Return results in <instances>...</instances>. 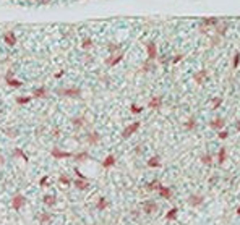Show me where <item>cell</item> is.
<instances>
[{
	"mask_svg": "<svg viewBox=\"0 0 240 225\" xmlns=\"http://www.w3.org/2000/svg\"><path fill=\"white\" fill-rule=\"evenodd\" d=\"M7 81H8V84H10L11 88H20V86H21V81L11 80V78H8V80H7Z\"/></svg>",
	"mask_w": 240,
	"mask_h": 225,
	"instance_id": "44dd1931",
	"label": "cell"
},
{
	"mask_svg": "<svg viewBox=\"0 0 240 225\" xmlns=\"http://www.w3.org/2000/svg\"><path fill=\"white\" fill-rule=\"evenodd\" d=\"M237 214H239V215H240V207H239V209H237Z\"/></svg>",
	"mask_w": 240,
	"mask_h": 225,
	"instance_id": "f35d334b",
	"label": "cell"
},
{
	"mask_svg": "<svg viewBox=\"0 0 240 225\" xmlns=\"http://www.w3.org/2000/svg\"><path fill=\"white\" fill-rule=\"evenodd\" d=\"M205 76H206V73H205V71H201V73H198V75L195 76V80L201 84V83H203V80H205Z\"/></svg>",
	"mask_w": 240,
	"mask_h": 225,
	"instance_id": "603a6c76",
	"label": "cell"
},
{
	"mask_svg": "<svg viewBox=\"0 0 240 225\" xmlns=\"http://www.w3.org/2000/svg\"><path fill=\"white\" fill-rule=\"evenodd\" d=\"M42 201H44V204H47V206H54L57 199H55V196H52V194H45Z\"/></svg>",
	"mask_w": 240,
	"mask_h": 225,
	"instance_id": "8fae6325",
	"label": "cell"
},
{
	"mask_svg": "<svg viewBox=\"0 0 240 225\" xmlns=\"http://www.w3.org/2000/svg\"><path fill=\"white\" fill-rule=\"evenodd\" d=\"M109 206V202H107V199H104V198H101L99 199V202H97V209L99 210H104L105 207Z\"/></svg>",
	"mask_w": 240,
	"mask_h": 225,
	"instance_id": "9a60e30c",
	"label": "cell"
},
{
	"mask_svg": "<svg viewBox=\"0 0 240 225\" xmlns=\"http://www.w3.org/2000/svg\"><path fill=\"white\" fill-rule=\"evenodd\" d=\"M120 60H122V55H119V57H115L114 60H110V62H109V65H115V63H119Z\"/></svg>",
	"mask_w": 240,
	"mask_h": 225,
	"instance_id": "f1b7e54d",
	"label": "cell"
},
{
	"mask_svg": "<svg viewBox=\"0 0 240 225\" xmlns=\"http://www.w3.org/2000/svg\"><path fill=\"white\" fill-rule=\"evenodd\" d=\"M159 105H161V97H154V99H151L149 107H153V109H157Z\"/></svg>",
	"mask_w": 240,
	"mask_h": 225,
	"instance_id": "ac0fdd59",
	"label": "cell"
},
{
	"mask_svg": "<svg viewBox=\"0 0 240 225\" xmlns=\"http://www.w3.org/2000/svg\"><path fill=\"white\" fill-rule=\"evenodd\" d=\"M157 191H159L161 198H165V199H170V196H172V190H170V188H165V186H161Z\"/></svg>",
	"mask_w": 240,
	"mask_h": 225,
	"instance_id": "8992f818",
	"label": "cell"
},
{
	"mask_svg": "<svg viewBox=\"0 0 240 225\" xmlns=\"http://www.w3.org/2000/svg\"><path fill=\"white\" fill-rule=\"evenodd\" d=\"M141 110H143V109L138 107V105H131V112H133V113H140Z\"/></svg>",
	"mask_w": 240,
	"mask_h": 225,
	"instance_id": "83f0119b",
	"label": "cell"
},
{
	"mask_svg": "<svg viewBox=\"0 0 240 225\" xmlns=\"http://www.w3.org/2000/svg\"><path fill=\"white\" fill-rule=\"evenodd\" d=\"M52 155L57 157V159H62V157H71L70 152H63V151H59V149H54L52 151Z\"/></svg>",
	"mask_w": 240,
	"mask_h": 225,
	"instance_id": "ba28073f",
	"label": "cell"
},
{
	"mask_svg": "<svg viewBox=\"0 0 240 225\" xmlns=\"http://www.w3.org/2000/svg\"><path fill=\"white\" fill-rule=\"evenodd\" d=\"M39 185H41V186H45V185H47V177L41 178V180H39Z\"/></svg>",
	"mask_w": 240,
	"mask_h": 225,
	"instance_id": "4dcf8cb0",
	"label": "cell"
},
{
	"mask_svg": "<svg viewBox=\"0 0 240 225\" xmlns=\"http://www.w3.org/2000/svg\"><path fill=\"white\" fill-rule=\"evenodd\" d=\"M16 100H18V104H28L31 100V97H18Z\"/></svg>",
	"mask_w": 240,
	"mask_h": 225,
	"instance_id": "484cf974",
	"label": "cell"
},
{
	"mask_svg": "<svg viewBox=\"0 0 240 225\" xmlns=\"http://www.w3.org/2000/svg\"><path fill=\"white\" fill-rule=\"evenodd\" d=\"M25 202H26L25 196H21V194L15 196V198H13V209H15V210H20L21 207L25 206Z\"/></svg>",
	"mask_w": 240,
	"mask_h": 225,
	"instance_id": "3957f363",
	"label": "cell"
},
{
	"mask_svg": "<svg viewBox=\"0 0 240 225\" xmlns=\"http://www.w3.org/2000/svg\"><path fill=\"white\" fill-rule=\"evenodd\" d=\"M59 94H62V96H70V97H78V96L81 94V91L78 89V88H73V89H60Z\"/></svg>",
	"mask_w": 240,
	"mask_h": 225,
	"instance_id": "277c9868",
	"label": "cell"
},
{
	"mask_svg": "<svg viewBox=\"0 0 240 225\" xmlns=\"http://www.w3.org/2000/svg\"><path fill=\"white\" fill-rule=\"evenodd\" d=\"M3 39H5V42H7L8 45H15V44H16V37H15V34H13V33H7Z\"/></svg>",
	"mask_w": 240,
	"mask_h": 225,
	"instance_id": "52a82bcc",
	"label": "cell"
},
{
	"mask_svg": "<svg viewBox=\"0 0 240 225\" xmlns=\"http://www.w3.org/2000/svg\"><path fill=\"white\" fill-rule=\"evenodd\" d=\"M15 155H20V157H23V159H25L26 162H28V157H26V155L23 154V151H21V149H16V151H15Z\"/></svg>",
	"mask_w": 240,
	"mask_h": 225,
	"instance_id": "4316f807",
	"label": "cell"
},
{
	"mask_svg": "<svg viewBox=\"0 0 240 225\" xmlns=\"http://www.w3.org/2000/svg\"><path fill=\"white\" fill-rule=\"evenodd\" d=\"M114 164H115V157H114V155H107V157H105V160L102 162V165H104V167H112Z\"/></svg>",
	"mask_w": 240,
	"mask_h": 225,
	"instance_id": "4fadbf2b",
	"label": "cell"
},
{
	"mask_svg": "<svg viewBox=\"0 0 240 225\" xmlns=\"http://www.w3.org/2000/svg\"><path fill=\"white\" fill-rule=\"evenodd\" d=\"M73 185L78 188V190H86L88 188V180H83V178H78V180L73 183Z\"/></svg>",
	"mask_w": 240,
	"mask_h": 225,
	"instance_id": "9c48e42d",
	"label": "cell"
},
{
	"mask_svg": "<svg viewBox=\"0 0 240 225\" xmlns=\"http://www.w3.org/2000/svg\"><path fill=\"white\" fill-rule=\"evenodd\" d=\"M138 128H140V123H138V121H135V123H131L130 126H127L125 130H123V133H122V136H123V138H130L131 135H133V133H135L136 130H138Z\"/></svg>",
	"mask_w": 240,
	"mask_h": 225,
	"instance_id": "6da1fadb",
	"label": "cell"
},
{
	"mask_svg": "<svg viewBox=\"0 0 240 225\" xmlns=\"http://www.w3.org/2000/svg\"><path fill=\"white\" fill-rule=\"evenodd\" d=\"M188 202H190L191 206H200L201 202H203V196H200V194H191L190 198H188Z\"/></svg>",
	"mask_w": 240,
	"mask_h": 225,
	"instance_id": "5b68a950",
	"label": "cell"
},
{
	"mask_svg": "<svg viewBox=\"0 0 240 225\" xmlns=\"http://www.w3.org/2000/svg\"><path fill=\"white\" fill-rule=\"evenodd\" d=\"M239 62H240V55L237 54V55H235V58H234V66H237V65H239Z\"/></svg>",
	"mask_w": 240,
	"mask_h": 225,
	"instance_id": "836d02e7",
	"label": "cell"
},
{
	"mask_svg": "<svg viewBox=\"0 0 240 225\" xmlns=\"http://www.w3.org/2000/svg\"><path fill=\"white\" fill-rule=\"evenodd\" d=\"M193 126H195V121L190 120V121H188V125H187V128H193Z\"/></svg>",
	"mask_w": 240,
	"mask_h": 225,
	"instance_id": "d590c367",
	"label": "cell"
},
{
	"mask_svg": "<svg viewBox=\"0 0 240 225\" xmlns=\"http://www.w3.org/2000/svg\"><path fill=\"white\" fill-rule=\"evenodd\" d=\"M97 139H99V136H97V135H89V138H88V141H89L91 144L97 143Z\"/></svg>",
	"mask_w": 240,
	"mask_h": 225,
	"instance_id": "d4e9b609",
	"label": "cell"
},
{
	"mask_svg": "<svg viewBox=\"0 0 240 225\" xmlns=\"http://www.w3.org/2000/svg\"><path fill=\"white\" fill-rule=\"evenodd\" d=\"M89 45H91V39H85V42H83V47H85V49H88Z\"/></svg>",
	"mask_w": 240,
	"mask_h": 225,
	"instance_id": "1f68e13d",
	"label": "cell"
},
{
	"mask_svg": "<svg viewBox=\"0 0 240 225\" xmlns=\"http://www.w3.org/2000/svg\"><path fill=\"white\" fill-rule=\"evenodd\" d=\"M177 212H179V209H177V207L170 209L169 212L165 214V219H167V220H174V219H177Z\"/></svg>",
	"mask_w": 240,
	"mask_h": 225,
	"instance_id": "7c38bea8",
	"label": "cell"
},
{
	"mask_svg": "<svg viewBox=\"0 0 240 225\" xmlns=\"http://www.w3.org/2000/svg\"><path fill=\"white\" fill-rule=\"evenodd\" d=\"M75 159L78 160V162H81V160L88 159V154H86V152H80V154H76V155H75Z\"/></svg>",
	"mask_w": 240,
	"mask_h": 225,
	"instance_id": "7402d4cb",
	"label": "cell"
},
{
	"mask_svg": "<svg viewBox=\"0 0 240 225\" xmlns=\"http://www.w3.org/2000/svg\"><path fill=\"white\" fill-rule=\"evenodd\" d=\"M2 162H3V157H2V155H0V164H2Z\"/></svg>",
	"mask_w": 240,
	"mask_h": 225,
	"instance_id": "74e56055",
	"label": "cell"
},
{
	"mask_svg": "<svg viewBox=\"0 0 240 225\" xmlns=\"http://www.w3.org/2000/svg\"><path fill=\"white\" fill-rule=\"evenodd\" d=\"M161 186H162V185H161L159 181H157V180H154V181H151V183H149L148 186H146V188H148L149 191H153V190H159Z\"/></svg>",
	"mask_w": 240,
	"mask_h": 225,
	"instance_id": "5bb4252c",
	"label": "cell"
},
{
	"mask_svg": "<svg viewBox=\"0 0 240 225\" xmlns=\"http://www.w3.org/2000/svg\"><path fill=\"white\" fill-rule=\"evenodd\" d=\"M201 160H203V164H206V165H211V155H209V154L203 155V157H201Z\"/></svg>",
	"mask_w": 240,
	"mask_h": 225,
	"instance_id": "cb8c5ba5",
	"label": "cell"
},
{
	"mask_svg": "<svg viewBox=\"0 0 240 225\" xmlns=\"http://www.w3.org/2000/svg\"><path fill=\"white\" fill-rule=\"evenodd\" d=\"M221 102H222V100H221V99H214V107H217V105H219Z\"/></svg>",
	"mask_w": 240,
	"mask_h": 225,
	"instance_id": "8d00e7d4",
	"label": "cell"
},
{
	"mask_svg": "<svg viewBox=\"0 0 240 225\" xmlns=\"http://www.w3.org/2000/svg\"><path fill=\"white\" fill-rule=\"evenodd\" d=\"M237 128H239V130H240V123H239V125H237Z\"/></svg>",
	"mask_w": 240,
	"mask_h": 225,
	"instance_id": "ab89813d",
	"label": "cell"
},
{
	"mask_svg": "<svg viewBox=\"0 0 240 225\" xmlns=\"http://www.w3.org/2000/svg\"><path fill=\"white\" fill-rule=\"evenodd\" d=\"M41 222H50V215H42V217H41Z\"/></svg>",
	"mask_w": 240,
	"mask_h": 225,
	"instance_id": "d6a6232c",
	"label": "cell"
},
{
	"mask_svg": "<svg viewBox=\"0 0 240 225\" xmlns=\"http://www.w3.org/2000/svg\"><path fill=\"white\" fill-rule=\"evenodd\" d=\"M148 167H161V159L157 157V155L151 157V159L148 160Z\"/></svg>",
	"mask_w": 240,
	"mask_h": 225,
	"instance_id": "30bf717a",
	"label": "cell"
},
{
	"mask_svg": "<svg viewBox=\"0 0 240 225\" xmlns=\"http://www.w3.org/2000/svg\"><path fill=\"white\" fill-rule=\"evenodd\" d=\"M211 126H213V128H217V130H219V128H222V126H224V121L221 120V118H217V120H214L213 123H211Z\"/></svg>",
	"mask_w": 240,
	"mask_h": 225,
	"instance_id": "ffe728a7",
	"label": "cell"
},
{
	"mask_svg": "<svg viewBox=\"0 0 240 225\" xmlns=\"http://www.w3.org/2000/svg\"><path fill=\"white\" fill-rule=\"evenodd\" d=\"M225 160V149L222 147V149H219V155H217V164H224Z\"/></svg>",
	"mask_w": 240,
	"mask_h": 225,
	"instance_id": "2e32d148",
	"label": "cell"
},
{
	"mask_svg": "<svg viewBox=\"0 0 240 225\" xmlns=\"http://www.w3.org/2000/svg\"><path fill=\"white\" fill-rule=\"evenodd\" d=\"M148 54H149V58H154L156 57V45L154 44H148Z\"/></svg>",
	"mask_w": 240,
	"mask_h": 225,
	"instance_id": "e0dca14e",
	"label": "cell"
},
{
	"mask_svg": "<svg viewBox=\"0 0 240 225\" xmlns=\"http://www.w3.org/2000/svg\"><path fill=\"white\" fill-rule=\"evenodd\" d=\"M45 94H47V91H45L44 88H39V89L34 91V97H44Z\"/></svg>",
	"mask_w": 240,
	"mask_h": 225,
	"instance_id": "d6986e66",
	"label": "cell"
},
{
	"mask_svg": "<svg viewBox=\"0 0 240 225\" xmlns=\"http://www.w3.org/2000/svg\"><path fill=\"white\" fill-rule=\"evenodd\" d=\"M219 138H221V139H225V138H227V133H225V131L219 133Z\"/></svg>",
	"mask_w": 240,
	"mask_h": 225,
	"instance_id": "e575fe53",
	"label": "cell"
},
{
	"mask_svg": "<svg viewBox=\"0 0 240 225\" xmlns=\"http://www.w3.org/2000/svg\"><path fill=\"white\" fill-rule=\"evenodd\" d=\"M143 209H145L146 214H154L156 210H157V204H156L154 201H146L145 204H143Z\"/></svg>",
	"mask_w": 240,
	"mask_h": 225,
	"instance_id": "7a4b0ae2",
	"label": "cell"
},
{
	"mask_svg": "<svg viewBox=\"0 0 240 225\" xmlns=\"http://www.w3.org/2000/svg\"><path fill=\"white\" fill-rule=\"evenodd\" d=\"M60 181H62L63 185H70V183H71L70 178H67V177H60Z\"/></svg>",
	"mask_w": 240,
	"mask_h": 225,
	"instance_id": "f546056e",
	"label": "cell"
}]
</instances>
